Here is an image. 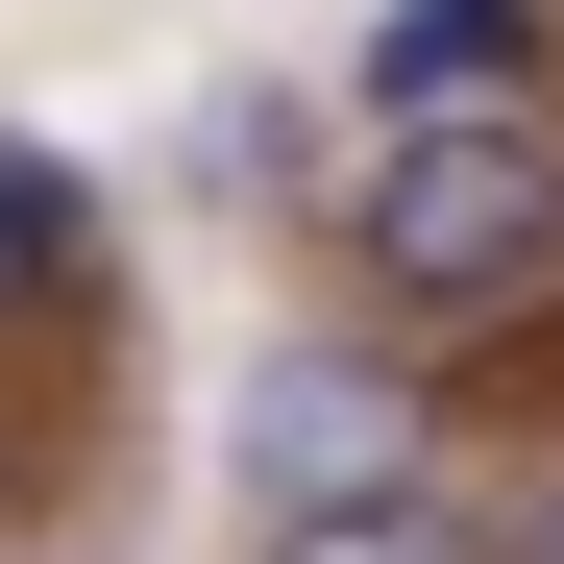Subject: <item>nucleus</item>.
<instances>
[{
  "label": "nucleus",
  "instance_id": "39448f33",
  "mask_svg": "<svg viewBox=\"0 0 564 564\" xmlns=\"http://www.w3.org/2000/svg\"><path fill=\"white\" fill-rule=\"evenodd\" d=\"M50 270H74V172H50V148H0V319H25Z\"/></svg>",
  "mask_w": 564,
  "mask_h": 564
},
{
  "label": "nucleus",
  "instance_id": "7ed1b4c3",
  "mask_svg": "<svg viewBox=\"0 0 564 564\" xmlns=\"http://www.w3.org/2000/svg\"><path fill=\"white\" fill-rule=\"evenodd\" d=\"M564 99V0H393L368 25V123H516Z\"/></svg>",
  "mask_w": 564,
  "mask_h": 564
},
{
  "label": "nucleus",
  "instance_id": "f257e3e1",
  "mask_svg": "<svg viewBox=\"0 0 564 564\" xmlns=\"http://www.w3.org/2000/svg\"><path fill=\"white\" fill-rule=\"evenodd\" d=\"M344 270L393 319H540L564 295V99L516 123H393L344 172Z\"/></svg>",
  "mask_w": 564,
  "mask_h": 564
},
{
  "label": "nucleus",
  "instance_id": "20e7f679",
  "mask_svg": "<svg viewBox=\"0 0 564 564\" xmlns=\"http://www.w3.org/2000/svg\"><path fill=\"white\" fill-rule=\"evenodd\" d=\"M270 564H491V516H466L442 466H417V491H344V516H270Z\"/></svg>",
  "mask_w": 564,
  "mask_h": 564
},
{
  "label": "nucleus",
  "instance_id": "f03ea898",
  "mask_svg": "<svg viewBox=\"0 0 564 564\" xmlns=\"http://www.w3.org/2000/svg\"><path fill=\"white\" fill-rule=\"evenodd\" d=\"M246 491H270V516H344V491H417V393H393L368 344H295V368L246 393Z\"/></svg>",
  "mask_w": 564,
  "mask_h": 564
},
{
  "label": "nucleus",
  "instance_id": "423d86ee",
  "mask_svg": "<svg viewBox=\"0 0 564 564\" xmlns=\"http://www.w3.org/2000/svg\"><path fill=\"white\" fill-rule=\"evenodd\" d=\"M491 564H564V466H540V491H516V516H491Z\"/></svg>",
  "mask_w": 564,
  "mask_h": 564
}]
</instances>
